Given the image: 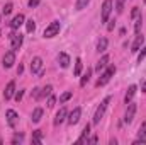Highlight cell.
<instances>
[{
	"label": "cell",
	"mask_w": 146,
	"mask_h": 145,
	"mask_svg": "<svg viewBox=\"0 0 146 145\" xmlns=\"http://www.w3.org/2000/svg\"><path fill=\"white\" fill-rule=\"evenodd\" d=\"M145 58H146V46H145V48H141V51H139V55H138V62L141 63Z\"/></svg>",
	"instance_id": "obj_32"
},
{
	"label": "cell",
	"mask_w": 146,
	"mask_h": 145,
	"mask_svg": "<svg viewBox=\"0 0 146 145\" xmlns=\"http://www.w3.org/2000/svg\"><path fill=\"white\" fill-rule=\"evenodd\" d=\"M41 68H42V60L36 56V58H33V62H31V72L33 73H39L41 72Z\"/></svg>",
	"instance_id": "obj_12"
},
{
	"label": "cell",
	"mask_w": 146,
	"mask_h": 145,
	"mask_svg": "<svg viewBox=\"0 0 146 145\" xmlns=\"http://www.w3.org/2000/svg\"><path fill=\"white\" fill-rule=\"evenodd\" d=\"M88 133H90V125H85V128H83V132H82V137L78 138V142H80V144L87 142V140H88Z\"/></svg>",
	"instance_id": "obj_18"
},
{
	"label": "cell",
	"mask_w": 146,
	"mask_h": 145,
	"mask_svg": "<svg viewBox=\"0 0 146 145\" xmlns=\"http://www.w3.org/2000/svg\"><path fill=\"white\" fill-rule=\"evenodd\" d=\"M22 97H24V91H19V92H17V94H15V101H17V103H19V101H21V99H22Z\"/></svg>",
	"instance_id": "obj_37"
},
{
	"label": "cell",
	"mask_w": 146,
	"mask_h": 145,
	"mask_svg": "<svg viewBox=\"0 0 146 145\" xmlns=\"http://www.w3.org/2000/svg\"><path fill=\"white\" fill-rule=\"evenodd\" d=\"M14 92H15V84H14V82H9V84H7V87H5V92H3L5 101H9V99L14 96Z\"/></svg>",
	"instance_id": "obj_14"
},
{
	"label": "cell",
	"mask_w": 146,
	"mask_h": 145,
	"mask_svg": "<svg viewBox=\"0 0 146 145\" xmlns=\"http://www.w3.org/2000/svg\"><path fill=\"white\" fill-rule=\"evenodd\" d=\"M72 96H73L72 92H65V94H61V96H60V103H66Z\"/></svg>",
	"instance_id": "obj_30"
},
{
	"label": "cell",
	"mask_w": 146,
	"mask_h": 145,
	"mask_svg": "<svg viewBox=\"0 0 146 145\" xmlns=\"http://www.w3.org/2000/svg\"><path fill=\"white\" fill-rule=\"evenodd\" d=\"M39 2H41V0H29V7H31V9H34V7L39 5Z\"/></svg>",
	"instance_id": "obj_36"
},
{
	"label": "cell",
	"mask_w": 146,
	"mask_h": 145,
	"mask_svg": "<svg viewBox=\"0 0 146 145\" xmlns=\"http://www.w3.org/2000/svg\"><path fill=\"white\" fill-rule=\"evenodd\" d=\"M2 62H3V67H5V68H10V67L15 63V51H14V50L7 51V53L3 55V60H2Z\"/></svg>",
	"instance_id": "obj_6"
},
{
	"label": "cell",
	"mask_w": 146,
	"mask_h": 145,
	"mask_svg": "<svg viewBox=\"0 0 146 145\" xmlns=\"http://www.w3.org/2000/svg\"><path fill=\"white\" fill-rule=\"evenodd\" d=\"M136 91H138V87H136V85H131V87L127 89V92H126V97H124V103H126V104H129V103L133 101V97H134Z\"/></svg>",
	"instance_id": "obj_16"
},
{
	"label": "cell",
	"mask_w": 146,
	"mask_h": 145,
	"mask_svg": "<svg viewBox=\"0 0 146 145\" xmlns=\"http://www.w3.org/2000/svg\"><path fill=\"white\" fill-rule=\"evenodd\" d=\"M145 3H146V0H145Z\"/></svg>",
	"instance_id": "obj_43"
},
{
	"label": "cell",
	"mask_w": 146,
	"mask_h": 145,
	"mask_svg": "<svg viewBox=\"0 0 146 145\" xmlns=\"http://www.w3.org/2000/svg\"><path fill=\"white\" fill-rule=\"evenodd\" d=\"M0 21H2V17H0Z\"/></svg>",
	"instance_id": "obj_42"
},
{
	"label": "cell",
	"mask_w": 146,
	"mask_h": 145,
	"mask_svg": "<svg viewBox=\"0 0 146 145\" xmlns=\"http://www.w3.org/2000/svg\"><path fill=\"white\" fill-rule=\"evenodd\" d=\"M134 31H136V34L141 33V15L138 19H134Z\"/></svg>",
	"instance_id": "obj_26"
},
{
	"label": "cell",
	"mask_w": 146,
	"mask_h": 145,
	"mask_svg": "<svg viewBox=\"0 0 146 145\" xmlns=\"http://www.w3.org/2000/svg\"><path fill=\"white\" fill-rule=\"evenodd\" d=\"M143 43H145V36H143L141 33H139V34H136V39H134V43H133V48H131V51H133V53H138Z\"/></svg>",
	"instance_id": "obj_11"
},
{
	"label": "cell",
	"mask_w": 146,
	"mask_h": 145,
	"mask_svg": "<svg viewBox=\"0 0 146 145\" xmlns=\"http://www.w3.org/2000/svg\"><path fill=\"white\" fill-rule=\"evenodd\" d=\"M9 39H10V48H12L14 51H17V50L21 48V44H22V34L12 33V34L9 36Z\"/></svg>",
	"instance_id": "obj_5"
},
{
	"label": "cell",
	"mask_w": 146,
	"mask_h": 145,
	"mask_svg": "<svg viewBox=\"0 0 146 145\" xmlns=\"http://www.w3.org/2000/svg\"><path fill=\"white\" fill-rule=\"evenodd\" d=\"M66 118H68V111H66V108H60V111L56 113V118H54V126H60Z\"/></svg>",
	"instance_id": "obj_8"
},
{
	"label": "cell",
	"mask_w": 146,
	"mask_h": 145,
	"mask_svg": "<svg viewBox=\"0 0 146 145\" xmlns=\"http://www.w3.org/2000/svg\"><path fill=\"white\" fill-rule=\"evenodd\" d=\"M88 2H90V0H76V10L85 9V7L88 5Z\"/></svg>",
	"instance_id": "obj_27"
},
{
	"label": "cell",
	"mask_w": 146,
	"mask_h": 145,
	"mask_svg": "<svg viewBox=\"0 0 146 145\" xmlns=\"http://www.w3.org/2000/svg\"><path fill=\"white\" fill-rule=\"evenodd\" d=\"M60 29H61V26H60V22L58 21H54V22H51L46 29H44V38H54L58 33H60Z\"/></svg>",
	"instance_id": "obj_4"
},
{
	"label": "cell",
	"mask_w": 146,
	"mask_h": 145,
	"mask_svg": "<svg viewBox=\"0 0 146 145\" xmlns=\"http://www.w3.org/2000/svg\"><path fill=\"white\" fill-rule=\"evenodd\" d=\"M24 72V67H22V65H19V68H17V73H19V75H21V73Z\"/></svg>",
	"instance_id": "obj_39"
},
{
	"label": "cell",
	"mask_w": 146,
	"mask_h": 145,
	"mask_svg": "<svg viewBox=\"0 0 146 145\" xmlns=\"http://www.w3.org/2000/svg\"><path fill=\"white\" fill-rule=\"evenodd\" d=\"M114 73H115V67H114V65H110L109 68L102 73V77L97 80V87H102V85H106L110 79H112V75H114Z\"/></svg>",
	"instance_id": "obj_2"
},
{
	"label": "cell",
	"mask_w": 146,
	"mask_h": 145,
	"mask_svg": "<svg viewBox=\"0 0 146 145\" xmlns=\"http://www.w3.org/2000/svg\"><path fill=\"white\" fill-rule=\"evenodd\" d=\"M58 62H60L61 68H68V65H70V56H68L66 53H60V55H58Z\"/></svg>",
	"instance_id": "obj_15"
},
{
	"label": "cell",
	"mask_w": 146,
	"mask_h": 145,
	"mask_svg": "<svg viewBox=\"0 0 146 145\" xmlns=\"http://www.w3.org/2000/svg\"><path fill=\"white\" fill-rule=\"evenodd\" d=\"M134 114H136V104L129 103V104H127V111H126V116H124V121L129 125V123L134 119Z\"/></svg>",
	"instance_id": "obj_9"
},
{
	"label": "cell",
	"mask_w": 146,
	"mask_h": 145,
	"mask_svg": "<svg viewBox=\"0 0 146 145\" xmlns=\"http://www.w3.org/2000/svg\"><path fill=\"white\" fill-rule=\"evenodd\" d=\"M51 92H53V87H51V85H46V87L42 89V97H49Z\"/></svg>",
	"instance_id": "obj_28"
},
{
	"label": "cell",
	"mask_w": 146,
	"mask_h": 145,
	"mask_svg": "<svg viewBox=\"0 0 146 145\" xmlns=\"http://www.w3.org/2000/svg\"><path fill=\"white\" fill-rule=\"evenodd\" d=\"M5 116H7V123H9V126H15V123H17V113L14 111V109H7V113H5Z\"/></svg>",
	"instance_id": "obj_10"
},
{
	"label": "cell",
	"mask_w": 146,
	"mask_h": 145,
	"mask_svg": "<svg viewBox=\"0 0 146 145\" xmlns=\"http://www.w3.org/2000/svg\"><path fill=\"white\" fill-rule=\"evenodd\" d=\"M107 29H109V31H112V29H114V21H110V24L107 26Z\"/></svg>",
	"instance_id": "obj_40"
},
{
	"label": "cell",
	"mask_w": 146,
	"mask_h": 145,
	"mask_svg": "<svg viewBox=\"0 0 146 145\" xmlns=\"http://www.w3.org/2000/svg\"><path fill=\"white\" fill-rule=\"evenodd\" d=\"M42 142V132L41 130H36L33 133V144H41Z\"/></svg>",
	"instance_id": "obj_22"
},
{
	"label": "cell",
	"mask_w": 146,
	"mask_h": 145,
	"mask_svg": "<svg viewBox=\"0 0 146 145\" xmlns=\"http://www.w3.org/2000/svg\"><path fill=\"white\" fill-rule=\"evenodd\" d=\"M26 29H27V33H33V31L36 29V24H34V21H33V19H29V21L26 22Z\"/></svg>",
	"instance_id": "obj_25"
},
{
	"label": "cell",
	"mask_w": 146,
	"mask_h": 145,
	"mask_svg": "<svg viewBox=\"0 0 146 145\" xmlns=\"http://www.w3.org/2000/svg\"><path fill=\"white\" fill-rule=\"evenodd\" d=\"M90 75H92V68H87V72L83 73V77H82V80H80V85H82V87L87 85V82L90 80Z\"/></svg>",
	"instance_id": "obj_19"
},
{
	"label": "cell",
	"mask_w": 146,
	"mask_h": 145,
	"mask_svg": "<svg viewBox=\"0 0 146 145\" xmlns=\"http://www.w3.org/2000/svg\"><path fill=\"white\" fill-rule=\"evenodd\" d=\"M22 24H24V15H22V14H17V15L10 21V28H12V29H19Z\"/></svg>",
	"instance_id": "obj_13"
},
{
	"label": "cell",
	"mask_w": 146,
	"mask_h": 145,
	"mask_svg": "<svg viewBox=\"0 0 146 145\" xmlns=\"http://www.w3.org/2000/svg\"><path fill=\"white\" fill-rule=\"evenodd\" d=\"M41 116H42V109L41 108H36L33 111V121H34V123H39V121H41Z\"/></svg>",
	"instance_id": "obj_21"
},
{
	"label": "cell",
	"mask_w": 146,
	"mask_h": 145,
	"mask_svg": "<svg viewBox=\"0 0 146 145\" xmlns=\"http://www.w3.org/2000/svg\"><path fill=\"white\" fill-rule=\"evenodd\" d=\"M10 12H12V3H7V5L3 7V14H5V15H9Z\"/></svg>",
	"instance_id": "obj_34"
},
{
	"label": "cell",
	"mask_w": 146,
	"mask_h": 145,
	"mask_svg": "<svg viewBox=\"0 0 146 145\" xmlns=\"http://www.w3.org/2000/svg\"><path fill=\"white\" fill-rule=\"evenodd\" d=\"M107 63H109V55H104L99 62H97V67H95V70L100 73V70H104L106 67H107Z\"/></svg>",
	"instance_id": "obj_17"
},
{
	"label": "cell",
	"mask_w": 146,
	"mask_h": 145,
	"mask_svg": "<svg viewBox=\"0 0 146 145\" xmlns=\"http://www.w3.org/2000/svg\"><path fill=\"white\" fill-rule=\"evenodd\" d=\"M54 103H56V99H54L53 96H49V99H48V108H53V106H54Z\"/></svg>",
	"instance_id": "obj_35"
},
{
	"label": "cell",
	"mask_w": 146,
	"mask_h": 145,
	"mask_svg": "<svg viewBox=\"0 0 146 145\" xmlns=\"http://www.w3.org/2000/svg\"><path fill=\"white\" fill-rule=\"evenodd\" d=\"M33 97H34V99H41V97H42V89H33Z\"/></svg>",
	"instance_id": "obj_29"
},
{
	"label": "cell",
	"mask_w": 146,
	"mask_h": 145,
	"mask_svg": "<svg viewBox=\"0 0 146 145\" xmlns=\"http://www.w3.org/2000/svg\"><path fill=\"white\" fill-rule=\"evenodd\" d=\"M139 12H141V10H139V7H134V9H133V12H131V19H138V17H139Z\"/></svg>",
	"instance_id": "obj_33"
},
{
	"label": "cell",
	"mask_w": 146,
	"mask_h": 145,
	"mask_svg": "<svg viewBox=\"0 0 146 145\" xmlns=\"http://www.w3.org/2000/svg\"><path fill=\"white\" fill-rule=\"evenodd\" d=\"M80 116H82V109H80V108H75L72 113L68 114V118H66L68 125H72V126H73V125H76V123L80 121Z\"/></svg>",
	"instance_id": "obj_7"
},
{
	"label": "cell",
	"mask_w": 146,
	"mask_h": 145,
	"mask_svg": "<svg viewBox=\"0 0 146 145\" xmlns=\"http://www.w3.org/2000/svg\"><path fill=\"white\" fill-rule=\"evenodd\" d=\"M80 73H82V60H80V58H76V60H75V72H73V75H75V77H78Z\"/></svg>",
	"instance_id": "obj_23"
},
{
	"label": "cell",
	"mask_w": 146,
	"mask_h": 145,
	"mask_svg": "<svg viewBox=\"0 0 146 145\" xmlns=\"http://www.w3.org/2000/svg\"><path fill=\"white\" fill-rule=\"evenodd\" d=\"M106 50H107V39H106V38H102V39L97 43V51H99V53H104Z\"/></svg>",
	"instance_id": "obj_20"
},
{
	"label": "cell",
	"mask_w": 146,
	"mask_h": 145,
	"mask_svg": "<svg viewBox=\"0 0 146 145\" xmlns=\"http://www.w3.org/2000/svg\"><path fill=\"white\" fill-rule=\"evenodd\" d=\"M141 91H143V92H146V82H143V85H141Z\"/></svg>",
	"instance_id": "obj_41"
},
{
	"label": "cell",
	"mask_w": 146,
	"mask_h": 145,
	"mask_svg": "<svg viewBox=\"0 0 146 145\" xmlns=\"http://www.w3.org/2000/svg\"><path fill=\"white\" fill-rule=\"evenodd\" d=\"M110 103V97H106L102 103H100V106L97 108V111H95V114H94V125H97V123H100V119H102V116H104V113H106V109H107V106H109Z\"/></svg>",
	"instance_id": "obj_1"
},
{
	"label": "cell",
	"mask_w": 146,
	"mask_h": 145,
	"mask_svg": "<svg viewBox=\"0 0 146 145\" xmlns=\"http://www.w3.org/2000/svg\"><path fill=\"white\" fill-rule=\"evenodd\" d=\"M22 140H24V137H22V135H15L12 142H14V144H17V142H22Z\"/></svg>",
	"instance_id": "obj_38"
},
{
	"label": "cell",
	"mask_w": 146,
	"mask_h": 145,
	"mask_svg": "<svg viewBox=\"0 0 146 145\" xmlns=\"http://www.w3.org/2000/svg\"><path fill=\"white\" fill-rule=\"evenodd\" d=\"M124 2H126V0H117V3H115V10H117L119 14H121L122 9H124Z\"/></svg>",
	"instance_id": "obj_31"
},
{
	"label": "cell",
	"mask_w": 146,
	"mask_h": 145,
	"mask_svg": "<svg viewBox=\"0 0 146 145\" xmlns=\"http://www.w3.org/2000/svg\"><path fill=\"white\" fill-rule=\"evenodd\" d=\"M138 138H141V140H146V121L139 126V130H138Z\"/></svg>",
	"instance_id": "obj_24"
},
{
	"label": "cell",
	"mask_w": 146,
	"mask_h": 145,
	"mask_svg": "<svg viewBox=\"0 0 146 145\" xmlns=\"http://www.w3.org/2000/svg\"><path fill=\"white\" fill-rule=\"evenodd\" d=\"M112 2L114 0H104V3H102V12H100V19H102V22H107L109 21V15L110 12H112Z\"/></svg>",
	"instance_id": "obj_3"
}]
</instances>
